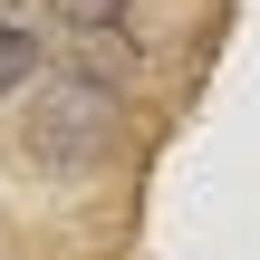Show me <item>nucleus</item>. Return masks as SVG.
Wrapping results in <instances>:
<instances>
[{
	"label": "nucleus",
	"mask_w": 260,
	"mask_h": 260,
	"mask_svg": "<svg viewBox=\"0 0 260 260\" xmlns=\"http://www.w3.org/2000/svg\"><path fill=\"white\" fill-rule=\"evenodd\" d=\"M29 68H39V39H29V29H10V19H0V87H19V77H29Z\"/></svg>",
	"instance_id": "f257e3e1"
},
{
	"label": "nucleus",
	"mask_w": 260,
	"mask_h": 260,
	"mask_svg": "<svg viewBox=\"0 0 260 260\" xmlns=\"http://www.w3.org/2000/svg\"><path fill=\"white\" fill-rule=\"evenodd\" d=\"M58 10H68L77 29H116V19H125V0H58Z\"/></svg>",
	"instance_id": "f03ea898"
}]
</instances>
